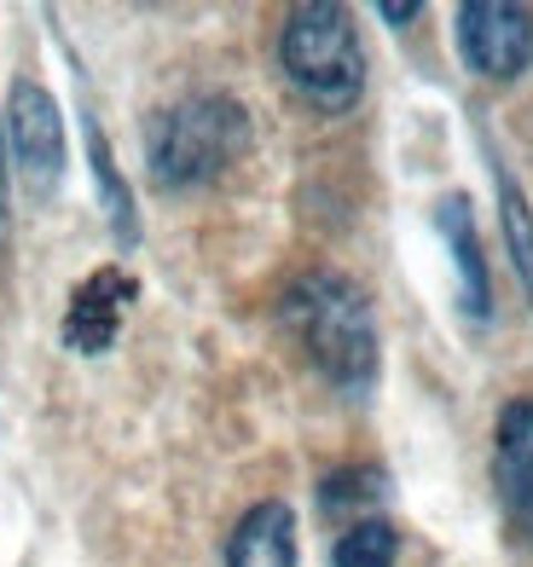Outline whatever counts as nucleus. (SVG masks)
<instances>
[{
  "label": "nucleus",
  "mask_w": 533,
  "mask_h": 567,
  "mask_svg": "<svg viewBox=\"0 0 533 567\" xmlns=\"http://www.w3.org/2000/svg\"><path fill=\"white\" fill-rule=\"evenodd\" d=\"M88 157H93L99 192H105V220L116 226V238H122V244H134V238H140L134 203H129V186H122V174H116V163H111V145H105V134H99V122H93V116H88Z\"/></svg>",
  "instance_id": "11"
},
{
  "label": "nucleus",
  "mask_w": 533,
  "mask_h": 567,
  "mask_svg": "<svg viewBox=\"0 0 533 567\" xmlns=\"http://www.w3.org/2000/svg\"><path fill=\"white\" fill-rule=\"evenodd\" d=\"M325 509H342V504H371L377 498V475L371 470H348V475H331L319 486Z\"/></svg>",
  "instance_id": "13"
},
{
  "label": "nucleus",
  "mask_w": 533,
  "mask_h": 567,
  "mask_svg": "<svg viewBox=\"0 0 533 567\" xmlns=\"http://www.w3.org/2000/svg\"><path fill=\"white\" fill-rule=\"evenodd\" d=\"M400 556V533L383 515H366V522L342 527V538L331 545V567H394Z\"/></svg>",
  "instance_id": "10"
},
{
  "label": "nucleus",
  "mask_w": 533,
  "mask_h": 567,
  "mask_svg": "<svg viewBox=\"0 0 533 567\" xmlns=\"http://www.w3.org/2000/svg\"><path fill=\"white\" fill-rule=\"evenodd\" d=\"M7 140H12V163L23 174V186H30V197H53L64 179V116L41 82H12Z\"/></svg>",
  "instance_id": "4"
},
{
  "label": "nucleus",
  "mask_w": 533,
  "mask_h": 567,
  "mask_svg": "<svg viewBox=\"0 0 533 567\" xmlns=\"http://www.w3.org/2000/svg\"><path fill=\"white\" fill-rule=\"evenodd\" d=\"M0 231H7V157H0Z\"/></svg>",
  "instance_id": "15"
},
{
  "label": "nucleus",
  "mask_w": 533,
  "mask_h": 567,
  "mask_svg": "<svg viewBox=\"0 0 533 567\" xmlns=\"http://www.w3.org/2000/svg\"><path fill=\"white\" fill-rule=\"evenodd\" d=\"M499 220H504V244H511V261L522 272V290L533 301V215H527V197L516 192L511 174H499Z\"/></svg>",
  "instance_id": "12"
},
{
  "label": "nucleus",
  "mask_w": 533,
  "mask_h": 567,
  "mask_svg": "<svg viewBox=\"0 0 533 567\" xmlns=\"http://www.w3.org/2000/svg\"><path fill=\"white\" fill-rule=\"evenodd\" d=\"M278 319L296 337V348L308 353V365L342 394H371L377 382V319L371 301L353 278L342 272H308L296 278L285 301H278Z\"/></svg>",
  "instance_id": "1"
},
{
  "label": "nucleus",
  "mask_w": 533,
  "mask_h": 567,
  "mask_svg": "<svg viewBox=\"0 0 533 567\" xmlns=\"http://www.w3.org/2000/svg\"><path fill=\"white\" fill-rule=\"evenodd\" d=\"M435 231L452 249V272H459V307L470 319H488L493 313V284H488V261H481V238H475V220H470V203L464 197H447L435 209Z\"/></svg>",
  "instance_id": "9"
},
{
  "label": "nucleus",
  "mask_w": 533,
  "mask_h": 567,
  "mask_svg": "<svg viewBox=\"0 0 533 567\" xmlns=\"http://www.w3.org/2000/svg\"><path fill=\"white\" fill-rule=\"evenodd\" d=\"M226 567H296V515L290 504H256L226 538Z\"/></svg>",
  "instance_id": "8"
},
{
  "label": "nucleus",
  "mask_w": 533,
  "mask_h": 567,
  "mask_svg": "<svg viewBox=\"0 0 533 567\" xmlns=\"http://www.w3.org/2000/svg\"><path fill=\"white\" fill-rule=\"evenodd\" d=\"M278 64H285V82L319 116H342L366 93V53L348 7H325V0L296 7L285 18V35H278Z\"/></svg>",
  "instance_id": "3"
},
{
  "label": "nucleus",
  "mask_w": 533,
  "mask_h": 567,
  "mask_svg": "<svg viewBox=\"0 0 533 567\" xmlns=\"http://www.w3.org/2000/svg\"><path fill=\"white\" fill-rule=\"evenodd\" d=\"M423 7H418V0H394V7H389V0H383V7H377V18H383V23H394V30H406V23H412Z\"/></svg>",
  "instance_id": "14"
},
{
  "label": "nucleus",
  "mask_w": 533,
  "mask_h": 567,
  "mask_svg": "<svg viewBox=\"0 0 533 567\" xmlns=\"http://www.w3.org/2000/svg\"><path fill=\"white\" fill-rule=\"evenodd\" d=\"M459 53L475 75L511 82L533 59V12L511 0H464L459 7Z\"/></svg>",
  "instance_id": "5"
},
{
  "label": "nucleus",
  "mask_w": 533,
  "mask_h": 567,
  "mask_svg": "<svg viewBox=\"0 0 533 567\" xmlns=\"http://www.w3.org/2000/svg\"><path fill=\"white\" fill-rule=\"evenodd\" d=\"M493 475H499V498L516 515V527L533 533V400H511L499 411Z\"/></svg>",
  "instance_id": "7"
},
{
  "label": "nucleus",
  "mask_w": 533,
  "mask_h": 567,
  "mask_svg": "<svg viewBox=\"0 0 533 567\" xmlns=\"http://www.w3.org/2000/svg\"><path fill=\"white\" fill-rule=\"evenodd\" d=\"M249 151V116L226 93H197L181 105H163L145 122V174L163 192L209 186Z\"/></svg>",
  "instance_id": "2"
},
{
  "label": "nucleus",
  "mask_w": 533,
  "mask_h": 567,
  "mask_svg": "<svg viewBox=\"0 0 533 567\" xmlns=\"http://www.w3.org/2000/svg\"><path fill=\"white\" fill-rule=\"evenodd\" d=\"M140 296V284L122 272V267H99L93 278L75 284L70 296V313H64V342L75 353H105L116 342L122 319H129V307Z\"/></svg>",
  "instance_id": "6"
}]
</instances>
